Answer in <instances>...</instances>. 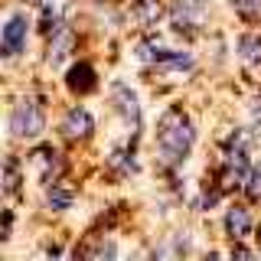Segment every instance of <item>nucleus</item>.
Instances as JSON below:
<instances>
[{"label": "nucleus", "mask_w": 261, "mask_h": 261, "mask_svg": "<svg viewBox=\"0 0 261 261\" xmlns=\"http://www.w3.org/2000/svg\"><path fill=\"white\" fill-rule=\"evenodd\" d=\"M46 127V118H43V105L36 98H20L10 111V134L16 141H33L39 137Z\"/></svg>", "instance_id": "f03ea898"}, {"label": "nucleus", "mask_w": 261, "mask_h": 261, "mask_svg": "<svg viewBox=\"0 0 261 261\" xmlns=\"http://www.w3.org/2000/svg\"><path fill=\"white\" fill-rule=\"evenodd\" d=\"M27 16L23 13H13L10 20H7L4 27V39H0V49H4L7 59H13V56H20L23 49H27Z\"/></svg>", "instance_id": "39448f33"}, {"label": "nucleus", "mask_w": 261, "mask_h": 261, "mask_svg": "<svg viewBox=\"0 0 261 261\" xmlns=\"http://www.w3.org/2000/svg\"><path fill=\"white\" fill-rule=\"evenodd\" d=\"M232 10H239L242 16H255L261 13V0H232Z\"/></svg>", "instance_id": "a211bd4d"}, {"label": "nucleus", "mask_w": 261, "mask_h": 261, "mask_svg": "<svg viewBox=\"0 0 261 261\" xmlns=\"http://www.w3.org/2000/svg\"><path fill=\"white\" fill-rule=\"evenodd\" d=\"M72 46H75V33H72L69 27H62L56 30V33H49V65H62V59L72 53Z\"/></svg>", "instance_id": "1a4fd4ad"}, {"label": "nucleus", "mask_w": 261, "mask_h": 261, "mask_svg": "<svg viewBox=\"0 0 261 261\" xmlns=\"http://www.w3.org/2000/svg\"><path fill=\"white\" fill-rule=\"evenodd\" d=\"M209 10V0H173L170 4V23L176 33H193Z\"/></svg>", "instance_id": "20e7f679"}, {"label": "nucleus", "mask_w": 261, "mask_h": 261, "mask_svg": "<svg viewBox=\"0 0 261 261\" xmlns=\"http://www.w3.org/2000/svg\"><path fill=\"white\" fill-rule=\"evenodd\" d=\"M111 98H114V108L121 111V118H124V124L130 127H141V105H137V95L130 92V85L124 82H114L111 85Z\"/></svg>", "instance_id": "0eeeda50"}, {"label": "nucleus", "mask_w": 261, "mask_h": 261, "mask_svg": "<svg viewBox=\"0 0 261 261\" xmlns=\"http://www.w3.org/2000/svg\"><path fill=\"white\" fill-rule=\"evenodd\" d=\"M245 193L248 199H261V163H251L248 176H245Z\"/></svg>", "instance_id": "2eb2a0df"}, {"label": "nucleus", "mask_w": 261, "mask_h": 261, "mask_svg": "<svg viewBox=\"0 0 261 261\" xmlns=\"http://www.w3.org/2000/svg\"><path fill=\"white\" fill-rule=\"evenodd\" d=\"M225 235L232 242H242V239H248L251 235V216H248V209L245 206H232L225 212Z\"/></svg>", "instance_id": "9d476101"}, {"label": "nucleus", "mask_w": 261, "mask_h": 261, "mask_svg": "<svg viewBox=\"0 0 261 261\" xmlns=\"http://www.w3.org/2000/svg\"><path fill=\"white\" fill-rule=\"evenodd\" d=\"M239 53L245 62H258L261 59V39L258 36H242L239 39Z\"/></svg>", "instance_id": "4468645a"}, {"label": "nucleus", "mask_w": 261, "mask_h": 261, "mask_svg": "<svg viewBox=\"0 0 261 261\" xmlns=\"http://www.w3.org/2000/svg\"><path fill=\"white\" fill-rule=\"evenodd\" d=\"M4 190L7 193H16V190H20V167H16V160L10 157V160H7V167H4Z\"/></svg>", "instance_id": "f3484780"}, {"label": "nucleus", "mask_w": 261, "mask_h": 261, "mask_svg": "<svg viewBox=\"0 0 261 261\" xmlns=\"http://www.w3.org/2000/svg\"><path fill=\"white\" fill-rule=\"evenodd\" d=\"M56 157H59V153H56L53 147H39V150L33 153V163H36V167H43V173L49 176V167H59V160H56Z\"/></svg>", "instance_id": "dca6fc26"}, {"label": "nucleus", "mask_w": 261, "mask_h": 261, "mask_svg": "<svg viewBox=\"0 0 261 261\" xmlns=\"http://www.w3.org/2000/svg\"><path fill=\"white\" fill-rule=\"evenodd\" d=\"M62 137H69V141H85V137H92V130H95V118L88 114V108H69L65 111V118H62Z\"/></svg>", "instance_id": "423d86ee"}, {"label": "nucleus", "mask_w": 261, "mask_h": 261, "mask_svg": "<svg viewBox=\"0 0 261 261\" xmlns=\"http://www.w3.org/2000/svg\"><path fill=\"white\" fill-rule=\"evenodd\" d=\"M65 85H69V92H75V95H88V92L98 88V75H95V69L88 62H75L69 72H65Z\"/></svg>", "instance_id": "6e6552de"}, {"label": "nucleus", "mask_w": 261, "mask_h": 261, "mask_svg": "<svg viewBox=\"0 0 261 261\" xmlns=\"http://www.w3.org/2000/svg\"><path fill=\"white\" fill-rule=\"evenodd\" d=\"M144 62L157 65V69H167V72H190L193 69V56L190 53H176V49H163V46H141L137 49Z\"/></svg>", "instance_id": "7ed1b4c3"}, {"label": "nucleus", "mask_w": 261, "mask_h": 261, "mask_svg": "<svg viewBox=\"0 0 261 261\" xmlns=\"http://www.w3.org/2000/svg\"><path fill=\"white\" fill-rule=\"evenodd\" d=\"M134 13L144 23H157L160 16V0H134Z\"/></svg>", "instance_id": "ddd939ff"}, {"label": "nucleus", "mask_w": 261, "mask_h": 261, "mask_svg": "<svg viewBox=\"0 0 261 261\" xmlns=\"http://www.w3.org/2000/svg\"><path fill=\"white\" fill-rule=\"evenodd\" d=\"M193 144H196L193 121L186 118L183 108H170L160 118V127H157V147H160L163 163H167V167H179V163L190 157Z\"/></svg>", "instance_id": "f257e3e1"}, {"label": "nucleus", "mask_w": 261, "mask_h": 261, "mask_svg": "<svg viewBox=\"0 0 261 261\" xmlns=\"http://www.w3.org/2000/svg\"><path fill=\"white\" fill-rule=\"evenodd\" d=\"M108 167H111L118 176H130V173H137L134 147H118V150H114L111 157H108Z\"/></svg>", "instance_id": "f8f14e48"}, {"label": "nucleus", "mask_w": 261, "mask_h": 261, "mask_svg": "<svg viewBox=\"0 0 261 261\" xmlns=\"http://www.w3.org/2000/svg\"><path fill=\"white\" fill-rule=\"evenodd\" d=\"M72 202H75V190H72L69 183H53V186H49V193H46V206L49 209L65 212Z\"/></svg>", "instance_id": "9b49d317"}]
</instances>
